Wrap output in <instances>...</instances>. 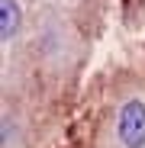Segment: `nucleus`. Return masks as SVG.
Instances as JSON below:
<instances>
[{"instance_id":"2","label":"nucleus","mask_w":145,"mask_h":148,"mask_svg":"<svg viewBox=\"0 0 145 148\" xmlns=\"http://www.w3.org/2000/svg\"><path fill=\"white\" fill-rule=\"evenodd\" d=\"M16 29H19V7H16V0H0V36L10 42L16 36Z\"/></svg>"},{"instance_id":"1","label":"nucleus","mask_w":145,"mask_h":148,"mask_svg":"<svg viewBox=\"0 0 145 148\" xmlns=\"http://www.w3.org/2000/svg\"><path fill=\"white\" fill-rule=\"evenodd\" d=\"M116 135L126 148H145V103L142 100L123 103L119 119H116Z\"/></svg>"}]
</instances>
